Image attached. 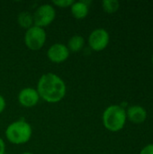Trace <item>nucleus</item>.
Instances as JSON below:
<instances>
[{
  "mask_svg": "<svg viewBox=\"0 0 153 154\" xmlns=\"http://www.w3.org/2000/svg\"><path fill=\"white\" fill-rule=\"evenodd\" d=\"M17 98L19 104L25 108H31L35 106L41 99L36 88L30 87L23 88L18 93Z\"/></svg>",
  "mask_w": 153,
  "mask_h": 154,
  "instance_id": "8",
  "label": "nucleus"
},
{
  "mask_svg": "<svg viewBox=\"0 0 153 154\" xmlns=\"http://www.w3.org/2000/svg\"><path fill=\"white\" fill-rule=\"evenodd\" d=\"M126 117L127 120H129L131 123L134 125H141L146 121L148 113L147 110L142 106H130L126 109Z\"/></svg>",
  "mask_w": 153,
  "mask_h": 154,
  "instance_id": "9",
  "label": "nucleus"
},
{
  "mask_svg": "<svg viewBox=\"0 0 153 154\" xmlns=\"http://www.w3.org/2000/svg\"><path fill=\"white\" fill-rule=\"evenodd\" d=\"M21 154H33L32 152H23V153Z\"/></svg>",
  "mask_w": 153,
  "mask_h": 154,
  "instance_id": "18",
  "label": "nucleus"
},
{
  "mask_svg": "<svg viewBox=\"0 0 153 154\" xmlns=\"http://www.w3.org/2000/svg\"><path fill=\"white\" fill-rule=\"evenodd\" d=\"M5 153V141L0 137V154Z\"/></svg>",
  "mask_w": 153,
  "mask_h": 154,
  "instance_id": "17",
  "label": "nucleus"
},
{
  "mask_svg": "<svg viewBox=\"0 0 153 154\" xmlns=\"http://www.w3.org/2000/svg\"><path fill=\"white\" fill-rule=\"evenodd\" d=\"M17 23L19 26L23 29L28 30L34 25L32 13L29 11H22L17 15Z\"/></svg>",
  "mask_w": 153,
  "mask_h": 154,
  "instance_id": "12",
  "label": "nucleus"
},
{
  "mask_svg": "<svg viewBox=\"0 0 153 154\" xmlns=\"http://www.w3.org/2000/svg\"><path fill=\"white\" fill-rule=\"evenodd\" d=\"M74 3V0H54L52 1L51 5L56 7L60 8H69L72 4Z\"/></svg>",
  "mask_w": 153,
  "mask_h": 154,
  "instance_id": "14",
  "label": "nucleus"
},
{
  "mask_svg": "<svg viewBox=\"0 0 153 154\" xmlns=\"http://www.w3.org/2000/svg\"><path fill=\"white\" fill-rule=\"evenodd\" d=\"M139 154H153V143H150L143 147Z\"/></svg>",
  "mask_w": 153,
  "mask_h": 154,
  "instance_id": "15",
  "label": "nucleus"
},
{
  "mask_svg": "<svg viewBox=\"0 0 153 154\" xmlns=\"http://www.w3.org/2000/svg\"><path fill=\"white\" fill-rule=\"evenodd\" d=\"M5 106H6V101L5 97L2 95H0V114L4 112V110L5 109Z\"/></svg>",
  "mask_w": 153,
  "mask_h": 154,
  "instance_id": "16",
  "label": "nucleus"
},
{
  "mask_svg": "<svg viewBox=\"0 0 153 154\" xmlns=\"http://www.w3.org/2000/svg\"><path fill=\"white\" fill-rule=\"evenodd\" d=\"M36 90L40 98L49 104H56L65 97L67 86L60 76L52 72H48L41 75L39 79Z\"/></svg>",
  "mask_w": 153,
  "mask_h": 154,
  "instance_id": "1",
  "label": "nucleus"
},
{
  "mask_svg": "<svg viewBox=\"0 0 153 154\" xmlns=\"http://www.w3.org/2000/svg\"><path fill=\"white\" fill-rule=\"evenodd\" d=\"M103 10L109 14L116 13L120 8V3L117 0H104L102 2Z\"/></svg>",
  "mask_w": 153,
  "mask_h": 154,
  "instance_id": "13",
  "label": "nucleus"
},
{
  "mask_svg": "<svg viewBox=\"0 0 153 154\" xmlns=\"http://www.w3.org/2000/svg\"><path fill=\"white\" fill-rule=\"evenodd\" d=\"M32 15L34 25L44 29L55 20L56 10L51 4H43L37 7Z\"/></svg>",
  "mask_w": 153,
  "mask_h": 154,
  "instance_id": "5",
  "label": "nucleus"
},
{
  "mask_svg": "<svg viewBox=\"0 0 153 154\" xmlns=\"http://www.w3.org/2000/svg\"><path fill=\"white\" fill-rule=\"evenodd\" d=\"M32 134L31 125L24 119H19L12 122L5 129V135L9 143L21 145L28 143Z\"/></svg>",
  "mask_w": 153,
  "mask_h": 154,
  "instance_id": "3",
  "label": "nucleus"
},
{
  "mask_svg": "<svg viewBox=\"0 0 153 154\" xmlns=\"http://www.w3.org/2000/svg\"><path fill=\"white\" fill-rule=\"evenodd\" d=\"M23 40L25 46L30 51H40L46 42L47 33L43 28L33 25L25 31Z\"/></svg>",
  "mask_w": 153,
  "mask_h": 154,
  "instance_id": "4",
  "label": "nucleus"
},
{
  "mask_svg": "<svg viewBox=\"0 0 153 154\" xmlns=\"http://www.w3.org/2000/svg\"><path fill=\"white\" fill-rule=\"evenodd\" d=\"M127 121L126 109L120 105H111L107 106L102 115L104 127L112 133H117L123 130Z\"/></svg>",
  "mask_w": 153,
  "mask_h": 154,
  "instance_id": "2",
  "label": "nucleus"
},
{
  "mask_svg": "<svg viewBox=\"0 0 153 154\" xmlns=\"http://www.w3.org/2000/svg\"><path fill=\"white\" fill-rule=\"evenodd\" d=\"M66 45H67L69 52L78 53L83 50V48L85 46V39L82 35L75 34L69 39L68 43Z\"/></svg>",
  "mask_w": 153,
  "mask_h": 154,
  "instance_id": "11",
  "label": "nucleus"
},
{
  "mask_svg": "<svg viewBox=\"0 0 153 154\" xmlns=\"http://www.w3.org/2000/svg\"></svg>",
  "mask_w": 153,
  "mask_h": 154,
  "instance_id": "20",
  "label": "nucleus"
},
{
  "mask_svg": "<svg viewBox=\"0 0 153 154\" xmlns=\"http://www.w3.org/2000/svg\"><path fill=\"white\" fill-rule=\"evenodd\" d=\"M69 51L66 44L61 42H55L47 51V58L53 63H62L69 57Z\"/></svg>",
  "mask_w": 153,
  "mask_h": 154,
  "instance_id": "7",
  "label": "nucleus"
},
{
  "mask_svg": "<svg viewBox=\"0 0 153 154\" xmlns=\"http://www.w3.org/2000/svg\"><path fill=\"white\" fill-rule=\"evenodd\" d=\"M71 15L78 19L82 20L88 15L89 13V2L87 1H74L72 5L69 7Z\"/></svg>",
  "mask_w": 153,
  "mask_h": 154,
  "instance_id": "10",
  "label": "nucleus"
},
{
  "mask_svg": "<svg viewBox=\"0 0 153 154\" xmlns=\"http://www.w3.org/2000/svg\"><path fill=\"white\" fill-rule=\"evenodd\" d=\"M110 35L109 32L104 28H96L93 30L88 36L89 48L94 51H102L109 44Z\"/></svg>",
  "mask_w": 153,
  "mask_h": 154,
  "instance_id": "6",
  "label": "nucleus"
},
{
  "mask_svg": "<svg viewBox=\"0 0 153 154\" xmlns=\"http://www.w3.org/2000/svg\"><path fill=\"white\" fill-rule=\"evenodd\" d=\"M151 62H152V65H153V54H152V57H151Z\"/></svg>",
  "mask_w": 153,
  "mask_h": 154,
  "instance_id": "19",
  "label": "nucleus"
}]
</instances>
